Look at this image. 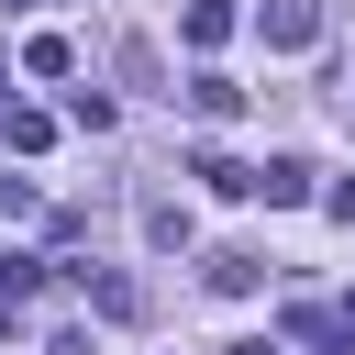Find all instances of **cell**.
Masks as SVG:
<instances>
[{
  "label": "cell",
  "mask_w": 355,
  "mask_h": 355,
  "mask_svg": "<svg viewBox=\"0 0 355 355\" xmlns=\"http://www.w3.org/2000/svg\"><path fill=\"white\" fill-rule=\"evenodd\" d=\"M255 33H266L277 55H311V44H322V0H266V11H255Z\"/></svg>",
  "instance_id": "1"
},
{
  "label": "cell",
  "mask_w": 355,
  "mask_h": 355,
  "mask_svg": "<svg viewBox=\"0 0 355 355\" xmlns=\"http://www.w3.org/2000/svg\"><path fill=\"white\" fill-rule=\"evenodd\" d=\"M255 277H266V255H244V244L211 255V288H222V300H255Z\"/></svg>",
  "instance_id": "2"
},
{
  "label": "cell",
  "mask_w": 355,
  "mask_h": 355,
  "mask_svg": "<svg viewBox=\"0 0 355 355\" xmlns=\"http://www.w3.org/2000/svg\"><path fill=\"white\" fill-rule=\"evenodd\" d=\"M189 111H200V122H233V111H244V89H233V78H211V67H200V78H189Z\"/></svg>",
  "instance_id": "3"
},
{
  "label": "cell",
  "mask_w": 355,
  "mask_h": 355,
  "mask_svg": "<svg viewBox=\"0 0 355 355\" xmlns=\"http://www.w3.org/2000/svg\"><path fill=\"white\" fill-rule=\"evenodd\" d=\"M255 189H266L277 211H288V200H311V155H266V178H255Z\"/></svg>",
  "instance_id": "4"
},
{
  "label": "cell",
  "mask_w": 355,
  "mask_h": 355,
  "mask_svg": "<svg viewBox=\"0 0 355 355\" xmlns=\"http://www.w3.org/2000/svg\"><path fill=\"white\" fill-rule=\"evenodd\" d=\"M178 33H189V44H200V55H211V44H222V33H233V11H222V0H189V11H178Z\"/></svg>",
  "instance_id": "5"
},
{
  "label": "cell",
  "mask_w": 355,
  "mask_h": 355,
  "mask_svg": "<svg viewBox=\"0 0 355 355\" xmlns=\"http://www.w3.org/2000/svg\"><path fill=\"white\" fill-rule=\"evenodd\" d=\"M22 67H33V78H67V67H78V44H67V33H33V44H22Z\"/></svg>",
  "instance_id": "6"
},
{
  "label": "cell",
  "mask_w": 355,
  "mask_h": 355,
  "mask_svg": "<svg viewBox=\"0 0 355 355\" xmlns=\"http://www.w3.org/2000/svg\"><path fill=\"white\" fill-rule=\"evenodd\" d=\"M144 244H155V255H178V244H189V211H178V200H155V211H144Z\"/></svg>",
  "instance_id": "7"
},
{
  "label": "cell",
  "mask_w": 355,
  "mask_h": 355,
  "mask_svg": "<svg viewBox=\"0 0 355 355\" xmlns=\"http://www.w3.org/2000/svg\"><path fill=\"white\" fill-rule=\"evenodd\" d=\"M322 211H333V222H355V178H333V189H322Z\"/></svg>",
  "instance_id": "8"
},
{
  "label": "cell",
  "mask_w": 355,
  "mask_h": 355,
  "mask_svg": "<svg viewBox=\"0 0 355 355\" xmlns=\"http://www.w3.org/2000/svg\"><path fill=\"white\" fill-rule=\"evenodd\" d=\"M44 355H100V344H89V333H55V344H44Z\"/></svg>",
  "instance_id": "9"
},
{
  "label": "cell",
  "mask_w": 355,
  "mask_h": 355,
  "mask_svg": "<svg viewBox=\"0 0 355 355\" xmlns=\"http://www.w3.org/2000/svg\"><path fill=\"white\" fill-rule=\"evenodd\" d=\"M222 355H277V344H266V333H244V344H222Z\"/></svg>",
  "instance_id": "10"
},
{
  "label": "cell",
  "mask_w": 355,
  "mask_h": 355,
  "mask_svg": "<svg viewBox=\"0 0 355 355\" xmlns=\"http://www.w3.org/2000/svg\"><path fill=\"white\" fill-rule=\"evenodd\" d=\"M344 333H355V288H344Z\"/></svg>",
  "instance_id": "11"
}]
</instances>
